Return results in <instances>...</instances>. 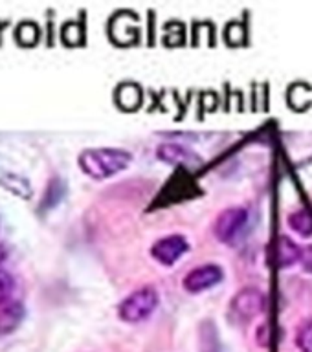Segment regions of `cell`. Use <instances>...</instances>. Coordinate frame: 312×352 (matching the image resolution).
Segmentation results:
<instances>
[{
	"label": "cell",
	"instance_id": "cell-1",
	"mask_svg": "<svg viewBox=\"0 0 312 352\" xmlns=\"http://www.w3.org/2000/svg\"><path fill=\"white\" fill-rule=\"evenodd\" d=\"M77 162L85 175L94 180H105L127 169L132 162V154L123 148H87L79 154Z\"/></svg>",
	"mask_w": 312,
	"mask_h": 352
},
{
	"label": "cell",
	"instance_id": "cell-2",
	"mask_svg": "<svg viewBox=\"0 0 312 352\" xmlns=\"http://www.w3.org/2000/svg\"><path fill=\"white\" fill-rule=\"evenodd\" d=\"M156 307H158V292L151 286H143L120 302L118 316L125 323H140L147 319L156 310Z\"/></svg>",
	"mask_w": 312,
	"mask_h": 352
},
{
	"label": "cell",
	"instance_id": "cell-3",
	"mask_svg": "<svg viewBox=\"0 0 312 352\" xmlns=\"http://www.w3.org/2000/svg\"><path fill=\"white\" fill-rule=\"evenodd\" d=\"M248 220V211L245 208H228L217 217L215 222V235L220 242H231Z\"/></svg>",
	"mask_w": 312,
	"mask_h": 352
},
{
	"label": "cell",
	"instance_id": "cell-4",
	"mask_svg": "<svg viewBox=\"0 0 312 352\" xmlns=\"http://www.w3.org/2000/svg\"><path fill=\"white\" fill-rule=\"evenodd\" d=\"M225 279V272L217 264H204L198 268L191 270L189 274L184 277V288L189 294H198V292L209 290Z\"/></svg>",
	"mask_w": 312,
	"mask_h": 352
},
{
	"label": "cell",
	"instance_id": "cell-5",
	"mask_svg": "<svg viewBox=\"0 0 312 352\" xmlns=\"http://www.w3.org/2000/svg\"><path fill=\"white\" fill-rule=\"evenodd\" d=\"M231 314H236V318L248 321L263 312L264 308V296L258 288H242L233 299H231Z\"/></svg>",
	"mask_w": 312,
	"mask_h": 352
},
{
	"label": "cell",
	"instance_id": "cell-6",
	"mask_svg": "<svg viewBox=\"0 0 312 352\" xmlns=\"http://www.w3.org/2000/svg\"><path fill=\"white\" fill-rule=\"evenodd\" d=\"M189 244L182 235H169L165 239H160L151 248V255H153L160 264L164 266H171L175 264L178 258H182L184 253H187Z\"/></svg>",
	"mask_w": 312,
	"mask_h": 352
},
{
	"label": "cell",
	"instance_id": "cell-7",
	"mask_svg": "<svg viewBox=\"0 0 312 352\" xmlns=\"http://www.w3.org/2000/svg\"><path fill=\"white\" fill-rule=\"evenodd\" d=\"M156 156H158V160L165 162V164L187 167V169H195L198 165H202V158L198 154H195L193 151L184 147V145H178V143H164V145H160L158 151H156Z\"/></svg>",
	"mask_w": 312,
	"mask_h": 352
},
{
	"label": "cell",
	"instance_id": "cell-8",
	"mask_svg": "<svg viewBox=\"0 0 312 352\" xmlns=\"http://www.w3.org/2000/svg\"><path fill=\"white\" fill-rule=\"evenodd\" d=\"M303 257V250L292 241L291 236L280 235L274 242V263L278 268H291L300 263Z\"/></svg>",
	"mask_w": 312,
	"mask_h": 352
},
{
	"label": "cell",
	"instance_id": "cell-9",
	"mask_svg": "<svg viewBox=\"0 0 312 352\" xmlns=\"http://www.w3.org/2000/svg\"><path fill=\"white\" fill-rule=\"evenodd\" d=\"M24 319V307L19 301L0 302V336L11 334Z\"/></svg>",
	"mask_w": 312,
	"mask_h": 352
},
{
	"label": "cell",
	"instance_id": "cell-10",
	"mask_svg": "<svg viewBox=\"0 0 312 352\" xmlns=\"http://www.w3.org/2000/svg\"><path fill=\"white\" fill-rule=\"evenodd\" d=\"M116 101L123 110H136L142 103V90L138 85H132V82H125L118 87V92H116Z\"/></svg>",
	"mask_w": 312,
	"mask_h": 352
},
{
	"label": "cell",
	"instance_id": "cell-11",
	"mask_svg": "<svg viewBox=\"0 0 312 352\" xmlns=\"http://www.w3.org/2000/svg\"><path fill=\"white\" fill-rule=\"evenodd\" d=\"M289 226L292 231H296L300 236L312 235V213L307 209H298L289 217Z\"/></svg>",
	"mask_w": 312,
	"mask_h": 352
},
{
	"label": "cell",
	"instance_id": "cell-12",
	"mask_svg": "<svg viewBox=\"0 0 312 352\" xmlns=\"http://www.w3.org/2000/svg\"><path fill=\"white\" fill-rule=\"evenodd\" d=\"M296 343L302 352H312V319L305 321L300 327L296 336Z\"/></svg>",
	"mask_w": 312,
	"mask_h": 352
},
{
	"label": "cell",
	"instance_id": "cell-13",
	"mask_svg": "<svg viewBox=\"0 0 312 352\" xmlns=\"http://www.w3.org/2000/svg\"><path fill=\"white\" fill-rule=\"evenodd\" d=\"M37 37H39V28L35 26L33 22L21 24L19 30H17V38H19L22 44H28V46H32V44L37 43Z\"/></svg>",
	"mask_w": 312,
	"mask_h": 352
},
{
	"label": "cell",
	"instance_id": "cell-14",
	"mask_svg": "<svg viewBox=\"0 0 312 352\" xmlns=\"http://www.w3.org/2000/svg\"><path fill=\"white\" fill-rule=\"evenodd\" d=\"M63 192H65V187H63V184L59 180L50 182L48 191H46V197H44V206L46 208L55 206V204L59 202V198L63 197Z\"/></svg>",
	"mask_w": 312,
	"mask_h": 352
},
{
	"label": "cell",
	"instance_id": "cell-15",
	"mask_svg": "<svg viewBox=\"0 0 312 352\" xmlns=\"http://www.w3.org/2000/svg\"><path fill=\"white\" fill-rule=\"evenodd\" d=\"M15 288V280L8 272H0V302L10 301L8 297L11 296V292Z\"/></svg>",
	"mask_w": 312,
	"mask_h": 352
},
{
	"label": "cell",
	"instance_id": "cell-16",
	"mask_svg": "<svg viewBox=\"0 0 312 352\" xmlns=\"http://www.w3.org/2000/svg\"><path fill=\"white\" fill-rule=\"evenodd\" d=\"M302 263H303V266H305V270H307V272H311V274H312V246L303 248Z\"/></svg>",
	"mask_w": 312,
	"mask_h": 352
},
{
	"label": "cell",
	"instance_id": "cell-17",
	"mask_svg": "<svg viewBox=\"0 0 312 352\" xmlns=\"http://www.w3.org/2000/svg\"><path fill=\"white\" fill-rule=\"evenodd\" d=\"M4 258H6V250L4 246H0V264L4 263Z\"/></svg>",
	"mask_w": 312,
	"mask_h": 352
}]
</instances>
